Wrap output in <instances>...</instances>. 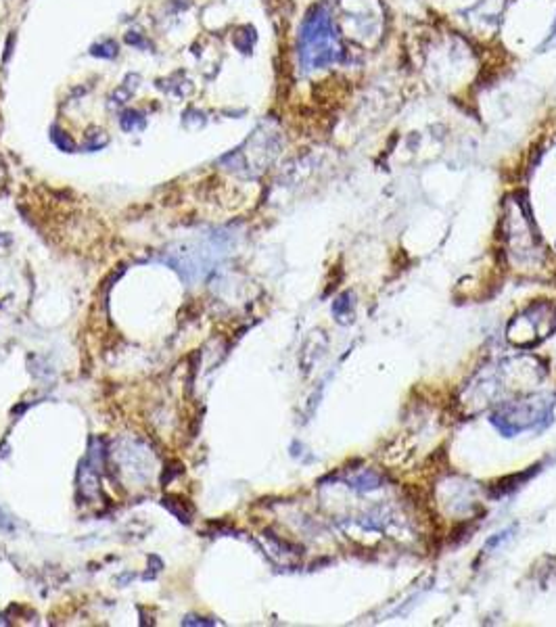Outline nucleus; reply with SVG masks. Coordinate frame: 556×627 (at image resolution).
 <instances>
[{
	"label": "nucleus",
	"mask_w": 556,
	"mask_h": 627,
	"mask_svg": "<svg viewBox=\"0 0 556 627\" xmlns=\"http://www.w3.org/2000/svg\"><path fill=\"white\" fill-rule=\"evenodd\" d=\"M301 55L309 67H324L341 57L339 40L324 9H314L305 19L301 32Z\"/></svg>",
	"instance_id": "1"
},
{
	"label": "nucleus",
	"mask_w": 556,
	"mask_h": 627,
	"mask_svg": "<svg viewBox=\"0 0 556 627\" xmlns=\"http://www.w3.org/2000/svg\"><path fill=\"white\" fill-rule=\"evenodd\" d=\"M182 625H213V621H203V619H199V617H186L184 621H182Z\"/></svg>",
	"instance_id": "4"
},
{
	"label": "nucleus",
	"mask_w": 556,
	"mask_h": 627,
	"mask_svg": "<svg viewBox=\"0 0 556 627\" xmlns=\"http://www.w3.org/2000/svg\"><path fill=\"white\" fill-rule=\"evenodd\" d=\"M80 487H82V494L86 498H92V496L99 494V475L92 468H88L86 464L80 470Z\"/></svg>",
	"instance_id": "2"
},
{
	"label": "nucleus",
	"mask_w": 556,
	"mask_h": 627,
	"mask_svg": "<svg viewBox=\"0 0 556 627\" xmlns=\"http://www.w3.org/2000/svg\"><path fill=\"white\" fill-rule=\"evenodd\" d=\"M176 502H178V504H174V498H172V496H165V498H163V506H165V508H170V510H172V512H174V514H176V517L180 519V521L188 523V521H190V512H192V508L186 504V500L178 498V496H176Z\"/></svg>",
	"instance_id": "3"
}]
</instances>
